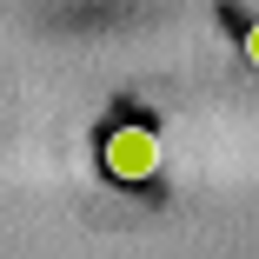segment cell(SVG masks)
Masks as SVG:
<instances>
[{
    "label": "cell",
    "mask_w": 259,
    "mask_h": 259,
    "mask_svg": "<svg viewBox=\"0 0 259 259\" xmlns=\"http://www.w3.org/2000/svg\"><path fill=\"white\" fill-rule=\"evenodd\" d=\"M246 60H252V67H259V20H252V27H246Z\"/></svg>",
    "instance_id": "obj_2"
},
{
    "label": "cell",
    "mask_w": 259,
    "mask_h": 259,
    "mask_svg": "<svg viewBox=\"0 0 259 259\" xmlns=\"http://www.w3.org/2000/svg\"><path fill=\"white\" fill-rule=\"evenodd\" d=\"M100 160H107V173L120 186H140V180L160 173V133L153 126H113L107 146H100Z\"/></svg>",
    "instance_id": "obj_1"
}]
</instances>
